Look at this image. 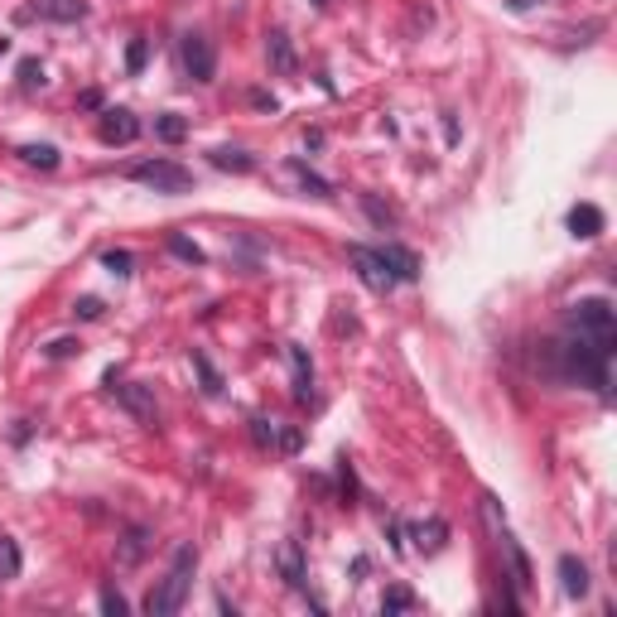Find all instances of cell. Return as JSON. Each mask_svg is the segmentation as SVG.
Listing matches in <instances>:
<instances>
[{
    "mask_svg": "<svg viewBox=\"0 0 617 617\" xmlns=\"http://www.w3.org/2000/svg\"><path fill=\"white\" fill-rule=\"evenodd\" d=\"M213 164H217V170H232V174H251V170H256V160H251L246 150H213Z\"/></svg>",
    "mask_w": 617,
    "mask_h": 617,
    "instance_id": "cell-17",
    "label": "cell"
},
{
    "mask_svg": "<svg viewBox=\"0 0 617 617\" xmlns=\"http://www.w3.org/2000/svg\"><path fill=\"white\" fill-rule=\"evenodd\" d=\"M265 53H271V68L280 78H294V68H299V59H294V44L285 30H271L265 34Z\"/></svg>",
    "mask_w": 617,
    "mask_h": 617,
    "instance_id": "cell-9",
    "label": "cell"
},
{
    "mask_svg": "<svg viewBox=\"0 0 617 617\" xmlns=\"http://www.w3.org/2000/svg\"><path fill=\"white\" fill-rule=\"evenodd\" d=\"M444 536H448V526H444V521H429V526H419V530H415L419 550H439V545H444Z\"/></svg>",
    "mask_w": 617,
    "mask_h": 617,
    "instance_id": "cell-22",
    "label": "cell"
},
{
    "mask_svg": "<svg viewBox=\"0 0 617 617\" xmlns=\"http://www.w3.org/2000/svg\"><path fill=\"white\" fill-rule=\"evenodd\" d=\"M154 135H160V140H184L189 135V121L174 116V111H164V116H154Z\"/></svg>",
    "mask_w": 617,
    "mask_h": 617,
    "instance_id": "cell-19",
    "label": "cell"
},
{
    "mask_svg": "<svg viewBox=\"0 0 617 617\" xmlns=\"http://www.w3.org/2000/svg\"><path fill=\"white\" fill-rule=\"evenodd\" d=\"M193 569H198V550H193V545H184V550L174 555L170 574H164V579L150 588V598H145V612H150V617H174L179 608H184L189 588H193Z\"/></svg>",
    "mask_w": 617,
    "mask_h": 617,
    "instance_id": "cell-1",
    "label": "cell"
},
{
    "mask_svg": "<svg viewBox=\"0 0 617 617\" xmlns=\"http://www.w3.org/2000/svg\"><path fill=\"white\" fill-rule=\"evenodd\" d=\"M20 78H24V87H34V82H44V73H39L34 63H24V68H20Z\"/></svg>",
    "mask_w": 617,
    "mask_h": 617,
    "instance_id": "cell-34",
    "label": "cell"
},
{
    "mask_svg": "<svg viewBox=\"0 0 617 617\" xmlns=\"http://www.w3.org/2000/svg\"><path fill=\"white\" fill-rule=\"evenodd\" d=\"M497 536H502V550H507V559H511V579H516V588H530V559H526V550L511 540L507 526H497Z\"/></svg>",
    "mask_w": 617,
    "mask_h": 617,
    "instance_id": "cell-12",
    "label": "cell"
},
{
    "mask_svg": "<svg viewBox=\"0 0 617 617\" xmlns=\"http://www.w3.org/2000/svg\"><path fill=\"white\" fill-rule=\"evenodd\" d=\"M82 343H73V338H59V343H49V357H73Z\"/></svg>",
    "mask_w": 617,
    "mask_h": 617,
    "instance_id": "cell-32",
    "label": "cell"
},
{
    "mask_svg": "<svg viewBox=\"0 0 617 617\" xmlns=\"http://www.w3.org/2000/svg\"><path fill=\"white\" fill-rule=\"evenodd\" d=\"M347 261L357 265V275H362V285H367V290H376V294H386L391 285H396V275L386 271L382 251H372V246H347Z\"/></svg>",
    "mask_w": 617,
    "mask_h": 617,
    "instance_id": "cell-5",
    "label": "cell"
},
{
    "mask_svg": "<svg viewBox=\"0 0 617 617\" xmlns=\"http://www.w3.org/2000/svg\"><path fill=\"white\" fill-rule=\"evenodd\" d=\"M559 362H565V376L574 382H588L594 391H608V353L598 343H588L584 333L569 328V338L559 343Z\"/></svg>",
    "mask_w": 617,
    "mask_h": 617,
    "instance_id": "cell-2",
    "label": "cell"
},
{
    "mask_svg": "<svg viewBox=\"0 0 617 617\" xmlns=\"http://www.w3.org/2000/svg\"><path fill=\"white\" fill-rule=\"evenodd\" d=\"M49 15H59V20H82V5H78V0H49Z\"/></svg>",
    "mask_w": 617,
    "mask_h": 617,
    "instance_id": "cell-26",
    "label": "cell"
},
{
    "mask_svg": "<svg viewBox=\"0 0 617 617\" xmlns=\"http://www.w3.org/2000/svg\"><path fill=\"white\" fill-rule=\"evenodd\" d=\"M569 328L584 333L588 343H598L603 353H617V318H612V304L608 299H579L569 304Z\"/></svg>",
    "mask_w": 617,
    "mask_h": 617,
    "instance_id": "cell-3",
    "label": "cell"
},
{
    "mask_svg": "<svg viewBox=\"0 0 617 617\" xmlns=\"http://www.w3.org/2000/svg\"><path fill=\"white\" fill-rule=\"evenodd\" d=\"M362 207H367V213H372V222H376V227H391V222H396V217H391V207H382L376 198H362Z\"/></svg>",
    "mask_w": 617,
    "mask_h": 617,
    "instance_id": "cell-30",
    "label": "cell"
},
{
    "mask_svg": "<svg viewBox=\"0 0 617 617\" xmlns=\"http://www.w3.org/2000/svg\"><path fill=\"white\" fill-rule=\"evenodd\" d=\"M290 362H294V401H308L314 396V367H308V353L304 347H290Z\"/></svg>",
    "mask_w": 617,
    "mask_h": 617,
    "instance_id": "cell-14",
    "label": "cell"
},
{
    "mask_svg": "<svg viewBox=\"0 0 617 617\" xmlns=\"http://www.w3.org/2000/svg\"><path fill=\"white\" fill-rule=\"evenodd\" d=\"M131 179L154 193H189L193 189V170H184L174 160H140V164H131Z\"/></svg>",
    "mask_w": 617,
    "mask_h": 617,
    "instance_id": "cell-4",
    "label": "cell"
},
{
    "mask_svg": "<svg viewBox=\"0 0 617 617\" xmlns=\"http://www.w3.org/2000/svg\"><path fill=\"white\" fill-rule=\"evenodd\" d=\"M559 584H565L569 598H584L588 594V565L579 555H559Z\"/></svg>",
    "mask_w": 617,
    "mask_h": 617,
    "instance_id": "cell-11",
    "label": "cell"
},
{
    "mask_svg": "<svg viewBox=\"0 0 617 617\" xmlns=\"http://www.w3.org/2000/svg\"><path fill=\"white\" fill-rule=\"evenodd\" d=\"M382 261H386V271L396 275V285H401V280H415V275H419L415 251H405V246H382Z\"/></svg>",
    "mask_w": 617,
    "mask_h": 617,
    "instance_id": "cell-13",
    "label": "cell"
},
{
    "mask_svg": "<svg viewBox=\"0 0 617 617\" xmlns=\"http://www.w3.org/2000/svg\"><path fill=\"white\" fill-rule=\"evenodd\" d=\"M97 135H102L106 145H131V140L140 135V121L125 106H106L102 121H97Z\"/></svg>",
    "mask_w": 617,
    "mask_h": 617,
    "instance_id": "cell-7",
    "label": "cell"
},
{
    "mask_svg": "<svg viewBox=\"0 0 617 617\" xmlns=\"http://www.w3.org/2000/svg\"><path fill=\"white\" fill-rule=\"evenodd\" d=\"M280 574H285V584L290 588H304V559H299V540H285L280 545Z\"/></svg>",
    "mask_w": 617,
    "mask_h": 617,
    "instance_id": "cell-15",
    "label": "cell"
},
{
    "mask_svg": "<svg viewBox=\"0 0 617 617\" xmlns=\"http://www.w3.org/2000/svg\"><path fill=\"white\" fill-rule=\"evenodd\" d=\"M603 227H608V217H603V207H594V203H579V207L569 213V232L584 236V242L603 236Z\"/></svg>",
    "mask_w": 617,
    "mask_h": 617,
    "instance_id": "cell-10",
    "label": "cell"
},
{
    "mask_svg": "<svg viewBox=\"0 0 617 617\" xmlns=\"http://www.w3.org/2000/svg\"><path fill=\"white\" fill-rule=\"evenodd\" d=\"M140 550H145V536H140V530H131V536H125V550H121V565H135Z\"/></svg>",
    "mask_w": 617,
    "mask_h": 617,
    "instance_id": "cell-28",
    "label": "cell"
},
{
    "mask_svg": "<svg viewBox=\"0 0 617 617\" xmlns=\"http://www.w3.org/2000/svg\"><path fill=\"white\" fill-rule=\"evenodd\" d=\"M251 439H256V448H280V444H285V434H280V425H275V419H251Z\"/></svg>",
    "mask_w": 617,
    "mask_h": 617,
    "instance_id": "cell-18",
    "label": "cell"
},
{
    "mask_svg": "<svg viewBox=\"0 0 617 617\" xmlns=\"http://www.w3.org/2000/svg\"><path fill=\"white\" fill-rule=\"evenodd\" d=\"M24 164H39V170H59V150L53 145H24Z\"/></svg>",
    "mask_w": 617,
    "mask_h": 617,
    "instance_id": "cell-20",
    "label": "cell"
},
{
    "mask_svg": "<svg viewBox=\"0 0 617 617\" xmlns=\"http://www.w3.org/2000/svg\"><path fill=\"white\" fill-rule=\"evenodd\" d=\"M73 314H82V318H102V299H78Z\"/></svg>",
    "mask_w": 617,
    "mask_h": 617,
    "instance_id": "cell-33",
    "label": "cell"
},
{
    "mask_svg": "<svg viewBox=\"0 0 617 617\" xmlns=\"http://www.w3.org/2000/svg\"><path fill=\"white\" fill-rule=\"evenodd\" d=\"M0 53H5V39H0Z\"/></svg>",
    "mask_w": 617,
    "mask_h": 617,
    "instance_id": "cell-36",
    "label": "cell"
},
{
    "mask_svg": "<svg viewBox=\"0 0 617 617\" xmlns=\"http://www.w3.org/2000/svg\"><path fill=\"white\" fill-rule=\"evenodd\" d=\"M111 396H116L125 410H131L140 425H154V419H160V410H154V396L145 386H111Z\"/></svg>",
    "mask_w": 617,
    "mask_h": 617,
    "instance_id": "cell-8",
    "label": "cell"
},
{
    "mask_svg": "<svg viewBox=\"0 0 617 617\" xmlns=\"http://www.w3.org/2000/svg\"><path fill=\"white\" fill-rule=\"evenodd\" d=\"M193 367H198V376H203V391L207 396H222V376H217V367L207 362L203 353H193Z\"/></svg>",
    "mask_w": 617,
    "mask_h": 617,
    "instance_id": "cell-21",
    "label": "cell"
},
{
    "mask_svg": "<svg viewBox=\"0 0 617 617\" xmlns=\"http://www.w3.org/2000/svg\"><path fill=\"white\" fill-rule=\"evenodd\" d=\"M15 574H20V550L0 536V579H15Z\"/></svg>",
    "mask_w": 617,
    "mask_h": 617,
    "instance_id": "cell-23",
    "label": "cell"
},
{
    "mask_svg": "<svg viewBox=\"0 0 617 617\" xmlns=\"http://www.w3.org/2000/svg\"><path fill=\"white\" fill-rule=\"evenodd\" d=\"M184 68L193 82H213L217 73V53L207 44V34H184Z\"/></svg>",
    "mask_w": 617,
    "mask_h": 617,
    "instance_id": "cell-6",
    "label": "cell"
},
{
    "mask_svg": "<svg viewBox=\"0 0 617 617\" xmlns=\"http://www.w3.org/2000/svg\"><path fill=\"white\" fill-rule=\"evenodd\" d=\"M102 261H106V271H111V275H131V256H125V251H106Z\"/></svg>",
    "mask_w": 617,
    "mask_h": 617,
    "instance_id": "cell-29",
    "label": "cell"
},
{
    "mask_svg": "<svg viewBox=\"0 0 617 617\" xmlns=\"http://www.w3.org/2000/svg\"><path fill=\"white\" fill-rule=\"evenodd\" d=\"M170 251H174V256H179V261H189V265H203V251H198V246H193V242H189V236H179V232L170 236Z\"/></svg>",
    "mask_w": 617,
    "mask_h": 617,
    "instance_id": "cell-24",
    "label": "cell"
},
{
    "mask_svg": "<svg viewBox=\"0 0 617 617\" xmlns=\"http://www.w3.org/2000/svg\"><path fill=\"white\" fill-rule=\"evenodd\" d=\"M290 170H294V179H299L308 193H314V198H333V184H328L324 174H314V170H308V164H299V160H294Z\"/></svg>",
    "mask_w": 617,
    "mask_h": 617,
    "instance_id": "cell-16",
    "label": "cell"
},
{
    "mask_svg": "<svg viewBox=\"0 0 617 617\" xmlns=\"http://www.w3.org/2000/svg\"><path fill=\"white\" fill-rule=\"evenodd\" d=\"M405 608H415V594H410V588H391V594L382 598V612H405Z\"/></svg>",
    "mask_w": 617,
    "mask_h": 617,
    "instance_id": "cell-25",
    "label": "cell"
},
{
    "mask_svg": "<svg viewBox=\"0 0 617 617\" xmlns=\"http://www.w3.org/2000/svg\"><path fill=\"white\" fill-rule=\"evenodd\" d=\"M145 59H150V44H145V39H135L131 53H125V68H131V73H140V68H145Z\"/></svg>",
    "mask_w": 617,
    "mask_h": 617,
    "instance_id": "cell-27",
    "label": "cell"
},
{
    "mask_svg": "<svg viewBox=\"0 0 617 617\" xmlns=\"http://www.w3.org/2000/svg\"><path fill=\"white\" fill-rule=\"evenodd\" d=\"M536 5H545V0H507V10H516V15H521V10H536Z\"/></svg>",
    "mask_w": 617,
    "mask_h": 617,
    "instance_id": "cell-35",
    "label": "cell"
},
{
    "mask_svg": "<svg viewBox=\"0 0 617 617\" xmlns=\"http://www.w3.org/2000/svg\"><path fill=\"white\" fill-rule=\"evenodd\" d=\"M102 612H116V617L125 612V598L116 594V588H102Z\"/></svg>",
    "mask_w": 617,
    "mask_h": 617,
    "instance_id": "cell-31",
    "label": "cell"
}]
</instances>
